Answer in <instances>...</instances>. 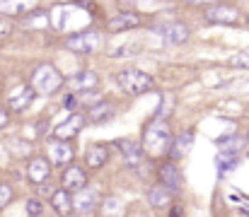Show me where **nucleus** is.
<instances>
[{"instance_id": "obj_15", "label": "nucleus", "mask_w": 249, "mask_h": 217, "mask_svg": "<svg viewBox=\"0 0 249 217\" xmlns=\"http://www.w3.org/2000/svg\"><path fill=\"white\" fill-rule=\"evenodd\" d=\"M141 24V17L136 12H119L116 17L109 19V32H126Z\"/></svg>"}, {"instance_id": "obj_22", "label": "nucleus", "mask_w": 249, "mask_h": 217, "mask_svg": "<svg viewBox=\"0 0 249 217\" xmlns=\"http://www.w3.org/2000/svg\"><path fill=\"white\" fill-rule=\"evenodd\" d=\"M34 97H36V89H34V87H24L19 94L10 97V109L19 114V111H24V109L34 101Z\"/></svg>"}, {"instance_id": "obj_14", "label": "nucleus", "mask_w": 249, "mask_h": 217, "mask_svg": "<svg viewBox=\"0 0 249 217\" xmlns=\"http://www.w3.org/2000/svg\"><path fill=\"white\" fill-rule=\"evenodd\" d=\"M27 174H29V179L34 184H46V179L51 176V164L46 159H41V157H34L29 162V167H27Z\"/></svg>"}, {"instance_id": "obj_12", "label": "nucleus", "mask_w": 249, "mask_h": 217, "mask_svg": "<svg viewBox=\"0 0 249 217\" xmlns=\"http://www.w3.org/2000/svg\"><path fill=\"white\" fill-rule=\"evenodd\" d=\"M97 82H99V77H97V72H92V70H80L78 75L68 77V87H71L73 92L94 89V87H97Z\"/></svg>"}, {"instance_id": "obj_2", "label": "nucleus", "mask_w": 249, "mask_h": 217, "mask_svg": "<svg viewBox=\"0 0 249 217\" xmlns=\"http://www.w3.org/2000/svg\"><path fill=\"white\" fill-rule=\"evenodd\" d=\"M119 80V87L126 92V94H145L155 87V80L148 75V72L138 70V68H128V70H121L116 75Z\"/></svg>"}, {"instance_id": "obj_25", "label": "nucleus", "mask_w": 249, "mask_h": 217, "mask_svg": "<svg viewBox=\"0 0 249 217\" xmlns=\"http://www.w3.org/2000/svg\"><path fill=\"white\" fill-rule=\"evenodd\" d=\"M27 213L29 215H44V203L39 198H29L27 200Z\"/></svg>"}, {"instance_id": "obj_24", "label": "nucleus", "mask_w": 249, "mask_h": 217, "mask_svg": "<svg viewBox=\"0 0 249 217\" xmlns=\"http://www.w3.org/2000/svg\"><path fill=\"white\" fill-rule=\"evenodd\" d=\"M220 145H223V152H232V154H237L240 147L245 145V140H242L240 135H232V138H223Z\"/></svg>"}, {"instance_id": "obj_32", "label": "nucleus", "mask_w": 249, "mask_h": 217, "mask_svg": "<svg viewBox=\"0 0 249 217\" xmlns=\"http://www.w3.org/2000/svg\"><path fill=\"white\" fill-rule=\"evenodd\" d=\"M186 2H194V5H201V2H215V0H186Z\"/></svg>"}, {"instance_id": "obj_4", "label": "nucleus", "mask_w": 249, "mask_h": 217, "mask_svg": "<svg viewBox=\"0 0 249 217\" xmlns=\"http://www.w3.org/2000/svg\"><path fill=\"white\" fill-rule=\"evenodd\" d=\"M66 46H68L71 51H75V53H97V51L102 49V34L94 32V29L78 32V34H73V36L66 41Z\"/></svg>"}, {"instance_id": "obj_17", "label": "nucleus", "mask_w": 249, "mask_h": 217, "mask_svg": "<svg viewBox=\"0 0 249 217\" xmlns=\"http://www.w3.org/2000/svg\"><path fill=\"white\" fill-rule=\"evenodd\" d=\"M114 106L109 101H97V104H89V121L92 123H107L114 118Z\"/></svg>"}, {"instance_id": "obj_8", "label": "nucleus", "mask_w": 249, "mask_h": 217, "mask_svg": "<svg viewBox=\"0 0 249 217\" xmlns=\"http://www.w3.org/2000/svg\"><path fill=\"white\" fill-rule=\"evenodd\" d=\"M61 186H63L66 191H71V193L80 191L83 186H87V174H85V169L71 164V167L63 171V181H61Z\"/></svg>"}, {"instance_id": "obj_19", "label": "nucleus", "mask_w": 249, "mask_h": 217, "mask_svg": "<svg viewBox=\"0 0 249 217\" xmlns=\"http://www.w3.org/2000/svg\"><path fill=\"white\" fill-rule=\"evenodd\" d=\"M119 152L124 154V159H126V164L128 167H138L141 164V147H138V143L136 140H119Z\"/></svg>"}, {"instance_id": "obj_16", "label": "nucleus", "mask_w": 249, "mask_h": 217, "mask_svg": "<svg viewBox=\"0 0 249 217\" xmlns=\"http://www.w3.org/2000/svg\"><path fill=\"white\" fill-rule=\"evenodd\" d=\"M191 143H194V133H181L179 138H174L172 143H169V157L172 159H181V157H186V152L191 150Z\"/></svg>"}, {"instance_id": "obj_28", "label": "nucleus", "mask_w": 249, "mask_h": 217, "mask_svg": "<svg viewBox=\"0 0 249 217\" xmlns=\"http://www.w3.org/2000/svg\"><path fill=\"white\" fill-rule=\"evenodd\" d=\"M232 66H237V68H249V51L235 56V58H232Z\"/></svg>"}, {"instance_id": "obj_1", "label": "nucleus", "mask_w": 249, "mask_h": 217, "mask_svg": "<svg viewBox=\"0 0 249 217\" xmlns=\"http://www.w3.org/2000/svg\"><path fill=\"white\" fill-rule=\"evenodd\" d=\"M169 143H172V131L162 118H155L145 126V133H143V147L150 157H160V154H167L169 150Z\"/></svg>"}, {"instance_id": "obj_27", "label": "nucleus", "mask_w": 249, "mask_h": 217, "mask_svg": "<svg viewBox=\"0 0 249 217\" xmlns=\"http://www.w3.org/2000/svg\"><path fill=\"white\" fill-rule=\"evenodd\" d=\"M10 34H12V22L10 19H0V44L5 39H10Z\"/></svg>"}, {"instance_id": "obj_20", "label": "nucleus", "mask_w": 249, "mask_h": 217, "mask_svg": "<svg viewBox=\"0 0 249 217\" xmlns=\"http://www.w3.org/2000/svg\"><path fill=\"white\" fill-rule=\"evenodd\" d=\"M34 5H36V0H0V12H5V15H24V12H32Z\"/></svg>"}, {"instance_id": "obj_3", "label": "nucleus", "mask_w": 249, "mask_h": 217, "mask_svg": "<svg viewBox=\"0 0 249 217\" xmlns=\"http://www.w3.org/2000/svg\"><path fill=\"white\" fill-rule=\"evenodd\" d=\"M63 75L56 70L51 63H44L39 66L34 75H32V87L39 92V94H56L61 87H63Z\"/></svg>"}, {"instance_id": "obj_10", "label": "nucleus", "mask_w": 249, "mask_h": 217, "mask_svg": "<svg viewBox=\"0 0 249 217\" xmlns=\"http://www.w3.org/2000/svg\"><path fill=\"white\" fill-rule=\"evenodd\" d=\"M160 184L167 186L172 193H179L181 191V174H179V169L172 162H167V164L160 167Z\"/></svg>"}, {"instance_id": "obj_7", "label": "nucleus", "mask_w": 249, "mask_h": 217, "mask_svg": "<svg viewBox=\"0 0 249 217\" xmlns=\"http://www.w3.org/2000/svg\"><path fill=\"white\" fill-rule=\"evenodd\" d=\"M237 17H240L237 7L225 5V2H223V5H213V7L206 10V19H208V22H215V24H235Z\"/></svg>"}, {"instance_id": "obj_33", "label": "nucleus", "mask_w": 249, "mask_h": 217, "mask_svg": "<svg viewBox=\"0 0 249 217\" xmlns=\"http://www.w3.org/2000/svg\"><path fill=\"white\" fill-rule=\"evenodd\" d=\"M247 143H249V135H247Z\"/></svg>"}, {"instance_id": "obj_5", "label": "nucleus", "mask_w": 249, "mask_h": 217, "mask_svg": "<svg viewBox=\"0 0 249 217\" xmlns=\"http://www.w3.org/2000/svg\"><path fill=\"white\" fill-rule=\"evenodd\" d=\"M99 203V196L97 191H89V188H80L75 191V196L71 198V205H73V213H80V215H87L94 210V205Z\"/></svg>"}, {"instance_id": "obj_29", "label": "nucleus", "mask_w": 249, "mask_h": 217, "mask_svg": "<svg viewBox=\"0 0 249 217\" xmlns=\"http://www.w3.org/2000/svg\"><path fill=\"white\" fill-rule=\"evenodd\" d=\"M107 203H109L111 208H104V213H114V215H119V213H121V208H119V200H114V198H111V200H107Z\"/></svg>"}, {"instance_id": "obj_6", "label": "nucleus", "mask_w": 249, "mask_h": 217, "mask_svg": "<svg viewBox=\"0 0 249 217\" xmlns=\"http://www.w3.org/2000/svg\"><path fill=\"white\" fill-rule=\"evenodd\" d=\"M49 159L51 164L61 167V164H68L73 159V145L71 140H61V138H53L49 143Z\"/></svg>"}, {"instance_id": "obj_23", "label": "nucleus", "mask_w": 249, "mask_h": 217, "mask_svg": "<svg viewBox=\"0 0 249 217\" xmlns=\"http://www.w3.org/2000/svg\"><path fill=\"white\" fill-rule=\"evenodd\" d=\"M235 164H237V154H232V152H220L218 154V171H220V176L232 171Z\"/></svg>"}, {"instance_id": "obj_18", "label": "nucleus", "mask_w": 249, "mask_h": 217, "mask_svg": "<svg viewBox=\"0 0 249 217\" xmlns=\"http://www.w3.org/2000/svg\"><path fill=\"white\" fill-rule=\"evenodd\" d=\"M107 159H109V147H107V145H92V147L87 150V154H85V162H87L89 169L104 167Z\"/></svg>"}, {"instance_id": "obj_11", "label": "nucleus", "mask_w": 249, "mask_h": 217, "mask_svg": "<svg viewBox=\"0 0 249 217\" xmlns=\"http://www.w3.org/2000/svg\"><path fill=\"white\" fill-rule=\"evenodd\" d=\"M160 34L169 44H184L189 39V27L181 24V22H169L165 27H160Z\"/></svg>"}, {"instance_id": "obj_26", "label": "nucleus", "mask_w": 249, "mask_h": 217, "mask_svg": "<svg viewBox=\"0 0 249 217\" xmlns=\"http://www.w3.org/2000/svg\"><path fill=\"white\" fill-rule=\"evenodd\" d=\"M12 200V186H7V184H0V210L7 205Z\"/></svg>"}, {"instance_id": "obj_9", "label": "nucleus", "mask_w": 249, "mask_h": 217, "mask_svg": "<svg viewBox=\"0 0 249 217\" xmlns=\"http://www.w3.org/2000/svg\"><path fill=\"white\" fill-rule=\"evenodd\" d=\"M85 126V118L80 114H71V118L68 121H63L56 131H53V138H61V140H71V138H75L80 131H83Z\"/></svg>"}, {"instance_id": "obj_13", "label": "nucleus", "mask_w": 249, "mask_h": 217, "mask_svg": "<svg viewBox=\"0 0 249 217\" xmlns=\"http://www.w3.org/2000/svg\"><path fill=\"white\" fill-rule=\"evenodd\" d=\"M148 203L153 205V208H158V210H165L172 205V191L162 186V184H158V186H150V191H148Z\"/></svg>"}, {"instance_id": "obj_21", "label": "nucleus", "mask_w": 249, "mask_h": 217, "mask_svg": "<svg viewBox=\"0 0 249 217\" xmlns=\"http://www.w3.org/2000/svg\"><path fill=\"white\" fill-rule=\"evenodd\" d=\"M51 205L58 215H71L73 213V205H71V191L61 188V191H53L51 193Z\"/></svg>"}, {"instance_id": "obj_31", "label": "nucleus", "mask_w": 249, "mask_h": 217, "mask_svg": "<svg viewBox=\"0 0 249 217\" xmlns=\"http://www.w3.org/2000/svg\"><path fill=\"white\" fill-rule=\"evenodd\" d=\"M7 121H10V116H7V111L0 106V128H5V126H7Z\"/></svg>"}, {"instance_id": "obj_30", "label": "nucleus", "mask_w": 249, "mask_h": 217, "mask_svg": "<svg viewBox=\"0 0 249 217\" xmlns=\"http://www.w3.org/2000/svg\"><path fill=\"white\" fill-rule=\"evenodd\" d=\"M75 104H78V99H75V97H66V99H63V106H66L68 111H71V109H75Z\"/></svg>"}]
</instances>
